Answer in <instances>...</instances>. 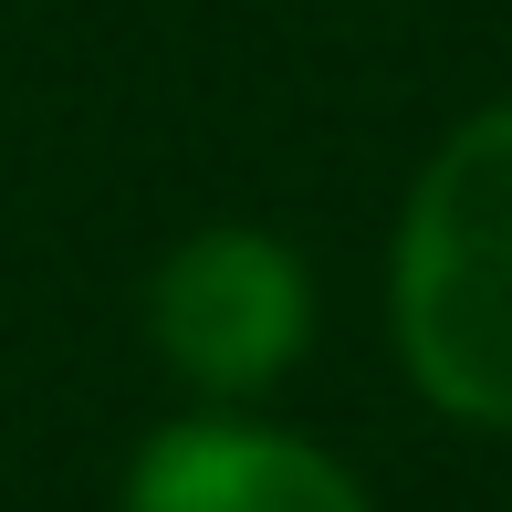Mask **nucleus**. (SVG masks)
I'll list each match as a JSON object with an SVG mask.
<instances>
[{"mask_svg":"<svg viewBox=\"0 0 512 512\" xmlns=\"http://www.w3.org/2000/svg\"><path fill=\"white\" fill-rule=\"evenodd\" d=\"M115 512H377L335 450L262 418H168L136 450Z\"/></svg>","mask_w":512,"mask_h":512,"instance_id":"7ed1b4c3","label":"nucleus"},{"mask_svg":"<svg viewBox=\"0 0 512 512\" xmlns=\"http://www.w3.org/2000/svg\"><path fill=\"white\" fill-rule=\"evenodd\" d=\"M387 314L439 418L512 429V105H481L418 168L398 209Z\"/></svg>","mask_w":512,"mask_h":512,"instance_id":"f257e3e1","label":"nucleus"},{"mask_svg":"<svg viewBox=\"0 0 512 512\" xmlns=\"http://www.w3.org/2000/svg\"><path fill=\"white\" fill-rule=\"evenodd\" d=\"M147 335L199 398H262L304 366L314 345V272L293 241L251 220H209L157 262L147 283Z\"/></svg>","mask_w":512,"mask_h":512,"instance_id":"f03ea898","label":"nucleus"}]
</instances>
